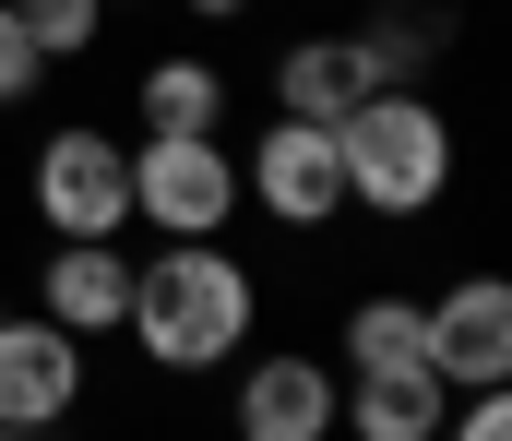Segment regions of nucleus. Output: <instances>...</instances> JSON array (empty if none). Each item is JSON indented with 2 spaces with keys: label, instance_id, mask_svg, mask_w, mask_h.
Instances as JSON below:
<instances>
[{
  "label": "nucleus",
  "instance_id": "obj_4",
  "mask_svg": "<svg viewBox=\"0 0 512 441\" xmlns=\"http://www.w3.org/2000/svg\"><path fill=\"white\" fill-rule=\"evenodd\" d=\"M36 215L60 239H120L131 227V144H108V132H48L36 144Z\"/></svg>",
  "mask_w": 512,
  "mask_h": 441
},
{
  "label": "nucleus",
  "instance_id": "obj_16",
  "mask_svg": "<svg viewBox=\"0 0 512 441\" xmlns=\"http://www.w3.org/2000/svg\"><path fill=\"white\" fill-rule=\"evenodd\" d=\"M441 430H453V441H512V394H501V382H489V394H465Z\"/></svg>",
  "mask_w": 512,
  "mask_h": 441
},
{
  "label": "nucleus",
  "instance_id": "obj_8",
  "mask_svg": "<svg viewBox=\"0 0 512 441\" xmlns=\"http://www.w3.org/2000/svg\"><path fill=\"white\" fill-rule=\"evenodd\" d=\"M334 394H346V382L286 346V358H251V370H239V406H227V418H239V441H322L334 430Z\"/></svg>",
  "mask_w": 512,
  "mask_h": 441
},
{
  "label": "nucleus",
  "instance_id": "obj_12",
  "mask_svg": "<svg viewBox=\"0 0 512 441\" xmlns=\"http://www.w3.org/2000/svg\"><path fill=\"white\" fill-rule=\"evenodd\" d=\"M227 120V72L215 60H155L143 72V132H215Z\"/></svg>",
  "mask_w": 512,
  "mask_h": 441
},
{
  "label": "nucleus",
  "instance_id": "obj_7",
  "mask_svg": "<svg viewBox=\"0 0 512 441\" xmlns=\"http://www.w3.org/2000/svg\"><path fill=\"white\" fill-rule=\"evenodd\" d=\"M429 370H441L453 394L512 382V287L501 275H465L453 298H429Z\"/></svg>",
  "mask_w": 512,
  "mask_h": 441
},
{
  "label": "nucleus",
  "instance_id": "obj_9",
  "mask_svg": "<svg viewBox=\"0 0 512 441\" xmlns=\"http://www.w3.org/2000/svg\"><path fill=\"white\" fill-rule=\"evenodd\" d=\"M358 96H382L370 36H298V48L274 60V108H286V120H346Z\"/></svg>",
  "mask_w": 512,
  "mask_h": 441
},
{
  "label": "nucleus",
  "instance_id": "obj_15",
  "mask_svg": "<svg viewBox=\"0 0 512 441\" xmlns=\"http://www.w3.org/2000/svg\"><path fill=\"white\" fill-rule=\"evenodd\" d=\"M36 72H48V60H36V36L12 24V0H0V108H24V96H36Z\"/></svg>",
  "mask_w": 512,
  "mask_h": 441
},
{
  "label": "nucleus",
  "instance_id": "obj_1",
  "mask_svg": "<svg viewBox=\"0 0 512 441\" xmlns=\"http://www.w3.org/2000/svg\"><path fill=\"white\" fill-rule=\"evenodd\" d=\"M251 275L215 251V239H167L155 263H131V310L120 334L155 358V370H227L239 346H251Z\"/></svg>",
  "mask_w": 512,
  "mask_h": 441
},
{
  "label": "nucleus",
  "instance_id": "obj_11",
  "mask_svg": "<svg viewBox=\"0 0 512 441\" xmlns=\"http://www.w3.org/2000/svg\"><path fill=\"white\" fill-rule=\"evenodd\" d=\"M36 298H48V322H60V334H84V346H96V334H120V310H131V263H120V239H60Z\"/></svg>",
  "mask_w": 512,
  "mask_h": 441
},
{
  "label": "nucleus",
  "instance_id": "obj_10",
  "mask_svg": "<svg viewBox=\"0 0 512 441\" xmlns=\"http://www.w3.org/2000/svg\"><path fill=\"white\" fill-rule=\"evenodd\" d=\"M334 418L358 441H441V418H453V382L429 370V358H405V370H358L346 394H334Z\"/></svg>",
  "mask_w": 512,
  "mask_h": 441
},
{
  "label": "nucleus",
  "instance_id": "obj_5",
  "mask_svg": "<svg viewBox=\"0 0 512 441\" xmlns=\"http://www.w3.org/2000/svg\"><path fill=\"white\" fill-rule=\"evenodd\" d=\"M239 191H251V203L274 215V227H334V215H346L334 120H274V132L251 144V179H239Z\"/></svg>",
  "mask_w": 512,
  "mask_h": 441
},
{
  "label": "nucleus",
  "instance_id": "obj_14",
  "mask_svg": "<svg viewBox=\"0 0 512 441\" xmlns=\"http://www.w3.org/2000/svg\"><path fill=\"white\" fill-rule=\"evenodd\" d=\"M12 24L36 36V60H84L96 24H108V0H12Z\"/></svg>",
  "mask_w": 512,
  "mask_h": 441
},
{
  "label": "nucleus",
  "instance_id": "obj_13",
  "mask_svg": "<svg viewBox=\"0 0 512 441\" xmlns=\"http://www.w3.org/2000/svg\"><path fill=\"white\" fill-rule=\"evenodd\" d=\"M405 358H429V310L417 298H358L346 310V370H405Z\"/></svg>",
  "mask_w": 512,
  "mask_h": 441
},
{
  "label": "nucleus",
  "instance_id": "obj_2",
  "mask_svg": "<svg viewBox=\"0 0 512 441\" xmlns=\"http://www.w3.org/2000/svg\"><path fill=\"white\" fill-rule=\"evenodd\" d=\"M334 167H346V203L358 215H429L441 191H453V132H441V108L417 96V84H382V96H358L346 120H334Z\"/></svg>",
  "mask_w": 512,
  "mask_h": 441
},
{
  "label": "nucleus",
  "instance_id": "obj_6",
  "mask_svg": "<svg viewBox=\"0 0 512 441\" xmlns=\"http://www.w3.org/2000/svg\"><path fill=\"white\" fill-rule=\"evenodd\" d=\"M84 406V334H60L48 310L36 322H0V430H60Z\"/></svg>",
  "mask_w": 512,
  "mask_h": 441
},
{
  "label": "nucleus",
  "instance_id": "obj_3",
  "mask_svg": "<svg viewBox=\"0 0 512 441\" xmlns=\"http://www.w3.org/2000/svg\"><path fill=\"white\" fill-rule=\"evenodd\" d=\"M131 215L167 239H215L239 215V155L215 132H143L131 144Z\"/></svg>",
  "mask_w": 512,
  "mask_h": 441
},
{
  "label": "nucleus",
  "instance_id": "obj_18",
  "mask_svg": "<svg viewBox=\"0 0 512 441\" xmlns=\"http://www.w3.org/2000/svg\"><path fill=\"white\" fill-rule=\"evenodd\" d=\"M0 441H36V430H0Z\"/></svg>",
  "mask_w": 512,
  "mask_h": 441
},
{
  "label": "nucleus",
  "instance_id": "obj_17",
  "mask_svg": "<svg viewBox=\"0 0 512 441\" xmlns=\"http://www.w3.org/2000/svg\"><path fill=\"white\" fill-rule=\"evenodd\" d=\"M179 12H203V24H227V12H251V0H179Z\"/></svg>",
  "mask_w": 512,
  "mask_h": 441
}]
</instances>
